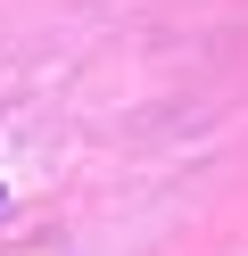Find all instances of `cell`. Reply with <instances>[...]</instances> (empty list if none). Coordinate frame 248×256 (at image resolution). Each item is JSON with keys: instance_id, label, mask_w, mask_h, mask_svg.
Segmentation results:
<instances>
[{"instance_id": "6da1fadb", "label": "cell", "mask_w": 248, "mask_h": 256, "mask_svg": "<svg viewBox=\"0 0 248 256\" xmlns=\"http://www.w3.org/2000/svg\"><path fill=\"white\" fill-rule=\"evenodd\" d=\"M0 206H9V190H0Z\"/></svg>"}]
</instances>
